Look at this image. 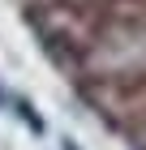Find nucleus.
Wrapping results in <instances>:
<instances>
[{"mask_svg":"<svg viewBox=\"0 0 146 150\" xmlns=\"http://www.w3.org/2000/svg\"><path fill=\"white\" fill-rule=\"evenodd\" d=\"M22 4H26V9H30V4H43V0H22Z\"/></svg>","mask_w":146,"mask_h":150,"instance_id":"obj_1","label":"nucleus"}]
</instances>
